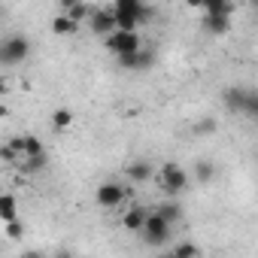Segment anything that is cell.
Segmentation results:
<instances>
[{"instance_id":"6da1fadb","label":"cell","mask_w":258,"mask_h":258,"mask_svg":"<svg viewBox=\"0 0 258 258\" xmlns=\"http://www.w3.org/2000/svg\"><path fill=\"white\" fill-rule=\"evenodd\" d=\"M112 13H115L118 31H124V34H137L140 22L152 16V10L137 4V0H118V4H112Z\"/></svg>"},{"instance_id":"52a82bcc","label":"cell","mask_w":258,"mask_h":258,"mask_svg":"<svg viewBox=\"0 0 258 258\" xmlns=\"http://www.w3.org/2000/svg\"><path fill=\"white\" fill-rule=\"evenodd\" d=\"M91 31H94V34H100V37H109V34H115V31H118V22H115L112 7H100V10H94V13H91Z\"/></svg>"},{"instance_id":"9c48e42d","label":"cell","mask_w":258,"mask_h":258,"mask_svg":"<svg viewBox=\"0 0 258 258\" xmlns=\"http://www.w3.org/2000/svg\"><path fill=\"white\" fill-rule=\"evenodd\" d=\"M16 152H22V158H34V155H46V149H43V140L40 137H34V134H25V137H16L13 143H10Z\"/></svg>"},{"instance_id":"83f0119b","label":"cell","mask_w":258,"mask_h":258,"mask_svg":"<svg viewBox=\"0 0 258 258\" xmlns=\"http://www.w3.org/2000/svg\"><path fill=\"white\" fill-rule=\"evenodd\" d=\"M161 258H176V255H173V252H167V255H161Z\"/></svg>"},{"instance_id":"277c9868","label":"cell","mask_w":258,"mask_h":258,"mask_svg":"<svg viewBox=\"0 0 258 258\" xmlns=\"http://www.w3.org/2000/svg\"><path fill=\"white\" fill-rule=\"evenodd\" d=\"M106 49H109L115 58H121V55H134V52H140V49H143V40H140V34H124V31H115V34H109V37H106Z\"/></svg>"},{"instance_id":"7402d4cb","label":"cell","mask_w":258,"mask_h":258,"mask_svg":"<svg viewBox=\"0 0 258 258\" xmlns=\"http://www.w3.org/2000/svg\"><path fill=\"white\" fill-rule=\"evenodd\" d=\"M243 115L258 121V91H249V97H246V106H243Z\"/></svg>"},{"instance_id":"5b68a950","label":"cell","mask_w":258,"mask_h":258,"mask_svg":"<svg viewBox=\"0 0 258 258\" xmlns=\"http://www.w3.org/2000/svg\"><path fill=\"white\" fill-rule=\"evenodd\" d=\"M161 185H164L167 195H179V191L188 188V173L179 164L167 161V164H161Z\"/></svg>"},{"instance_id":"8992f818","label":"cell","mask_w":258,"mask_h":258,"mask_svg":"<svg viewBox=\"0 0 258 258\" xmlns=\"http://www.w3.org/2000/svg\"><path fill=\"white\" fill-rule=\"evenodd\" d=\"M124 198H127V188H124L121 182H103V185H97V191H94V201H97V207H103V210L121 207Z\"/></svg>"},{"instance_id":"cb8c5ba5","label":"cell","mask_w":258,"mask_h":258,"mask_svg":"<svg viewBox=\"0 0 258 258\" xmlns=\"http://www.w3.org/2000/svg\"><path fill=\"white\" fill-rule=\"evenodd\" d=\"M158 213H161V216H164V219H167L170 225H173V222L179 219V207H173V204H164V207H158Z\"/></svg>"},{"instance_id":"4316f807","label":"cell","mask_w":258,"mask_h":258,"mask_svg":"<svg viewBox=\"0 0 258 258\" xmlns=\"http://www.w3.org/2000/svg\"><path fill=\"white\" fill-rule=\"evenodd\" d=\"M52 258H73V252H70V249H58Z\"/></svg>"},{"instance_id":"2e32d148","label":"cell","mask_w":258,"mask_h":258,"mask_svg":"<svg viewBox=\"0 0 258 258\" xmlns=\"http://www.w3.org/2000/svg\"><path fill=\"white\" fill-rule=\"evenodd\" d=\"M76 28H79V25H76L70 16H64V13L52 19V31H55L58 37H70V34H76Z\"/></svg>"},{"instance_id":"7a4b0ae2","label":"cell","mask_w":258,"mask_h":258,"mask_svg":"<svg viewBox=\"0 0 258 258\" xmlns=\"http://www.w3.org/2000/svg\"><path fill=\"white\" fill-rule=\"evenodd\" d=\"M28 52H31V40L25 34H13V37H7L4 43H0V61H4L7 67L22 64L28 58Z\"/></svg>"},{"instance_id":"ac0fdd59","label":"cell","mask_w":258,"mask_h":258,"mask_svg":"<svg viewBox=\"0 0 258 258\" xmlns=\"http://www.w3.org/2000/svg\"><path fill=\"white\" fill-rule=\"evenodd\" d=\"M204 28H207L210 34H225V31L231 28V22H228V16H207V19H204Z\"/></svg>"},{"instance_id":"8fae6325","label":"cell","mask_w":258,"mask_h":258,"mask_svg":"<svg viewBox=\"0 0 258 258\" xmlns=\"http://www.w3.org/2000/svg\"><path fill=\"white\" fill-rule=\"evenodd\" d=\"M146 219H149V213H146L143 207H131V210H127V213L121 216V225H124L127 231H143Z\"/></svg>"},{"instance_id":"603a6c76","label":"cell","mask_w":258,"mask_h":258,"mask_svg":"<svg viewBox=\"0 0 258 258\" xmlns=\"http://www.w3.org/2000/svg\"><path fill=\"white\" fill-rule=\"evenodd\" d=\"M7 237H10V240L25 237V222H22V219H19V222H10V225H7Z\"/></svg>"},{"instance_id":"ba28073f","label":"cell","mask_w":258,"mask_h":258,"mask_svg":"<svg viewBox=\"0 0 258 258\" xmlns=\"http://www.w3.org/2000/svg\"><path fill=\"white\" fill-rule=\"evenodd\" d=\"M115 61H118V67H124V70H146V67H152L155 55H152L149 46H143L140 52H134V55H121V58H115Z\"/></svg>"},{"instance_id":"4fadbf2b","label":"cell","mask_w":258,"mask_h":258,"mask_svg":"<svg viewBox=\"0 0 258 258\" xmlns=\"http://www.w3.org/2000/svg\"><path fill=\"white\" fill-rule=\"evenodd\" d=\"M124 173H127V179H134V182H143V179H149L152 173H155V167L149 164V161H131L124 167Z\"/></svg>"},{"instance_id":"e0dca14e","label":"cell","mask_w":258,"mask_h":258,"mask_svg":"<svg viewBox=\"0 0 258 258\" xmlns=\"http://www.w3.org/2000/svg\"><path fill=\"white\" fill-rule=\"evenodd\" d=\"M46 164H49V155H34V158H22V161H19V170H25V173H40V170H46Z\"/></svg>"},{"instance_id":"484cf974","label":"cell","mask_w":258,"mask_h":258,"mask_svg":"<svg viewBox=\"0 0 258 258\" xmlns=\"http://www.w3.org/2000/svg\"><path fill=\"white\" fill-rule=\"evenodd\" d=\"M22 258H46L40 249H28V252H22Z\"/></svg>"},{"instance_id":"d6986e66","label":"cell","mask_w":258,"mask_h":258,"mask_svg":"<svg viewBox=\"0 0 258 258\" xmlns=\"http://www.w3.org/2000/svg\"><path fill=\"white\" fill-rule=\"evenodd\" d=\"M201 10H204L207 16H231L237 7H234V4H225V0H213V4H204Z\"/></svg>"},{"instance_id":"d4e9b609","label":"cell","mask_w":258,"mask_h":258,"mask_svg":"<svg viewBox=\"0 0 258 258\" xmlns=\"http://www.w3.org/2000/svg\"><path fill=\"white\" fill-rule=\"evenodd\" d=\"M213 127H216V121H213V118H201V124L195 127V131H198V134H207V131H213Z\"/></svg>"},{"instance_id":"44dd1931","label":"cell","mask_w":258,"mask_h":258,"mask_svg":"<svg viewBox=\"0 0 258 258\" xmlns=\"http://www.w3.org/2000/svg\"><path fill=\"white\" fill-rule=\"evenodd\" d=\"M173 255H176V258H198L201 249H198L191 240H185V243H176V246H173Z\"/></svg>"},{"instance_id":"7c38bea8","label":"cell","mask_w":258,"mask_h":258,"mask_svg":"<svg viewBox=\"0 0 258 258\" xmlns=\"http://www.w3.org/2000/svg\"><path fill=\"white\" fill-rule=\"evenodd\" d=\"M49 121H52V127H55V131H70V127H73V121H76V115H73V109H67V106H58V109H52Z\"/></svg>"},{"instance_id":"ffe728a7","label":"cell","mask_w":258,"mask_h":258,"mask_svg":"<svg viewBox=\"0 0 258 258\" xmlns=\"http://www.w3.org/2000/svg\"><path fill=\"white\" fill-rule=\"evenodd\" d=\"M213 176H216L213 161H198V164H195V179H198V182H210Z\"/></svg>"},{"instance_id":"9a60e30c","label":"cell","mask_w":258,"mask_h":258,"mask_svg":"<svg viewBox=\"0 0 258 258\" xmlns=\"http://www.w3.org/2000/svg\"><path fill=\"white\" fill-rule=\"evenodd\" d=\"M0 219H4L7 225H10V222H19V207H16V198H13V195H4V198H0Z\"/></svg>"},{"instance_id":"30bf717a","label":"cell","mask_w":258,"mask_h":258,"mask_svg":"<svg viewBox=\"0 0 258 258\" xmlns=\"http://www.w3.org/2000/svg\"><path fill=\"white\" fill-rule=\"evenodd\" d=\"M246 97H249V88H240V85H231V88L222 91V103H225L231 112H243Z\"/></svg>"},{"instance_id":"5bb4252c","label":"cell","mask_w":258,"mask_h":258,"mask_svg":"<svg viewBox=\"0 0 258 258\" xmlns=\"http://www.w3.org/2000/svg\"><path fill=\"white\" fill-rule=\"evenodd\" d=\"M91 13H94V10H88L85 4H73V0H64V16H70L76 25L85 22V19H91Z\"/></svg>"},{"instance_id":"3957f363","label":"cell","mask_w":258,"mask_h":258,"mask_svg":"<svg viewBox=\"0 0 258 258\" xmlns=\"http://www.w3.org/2000/svg\"><path fill=\"white\" fill-rule=\"evenodd\" d=\"M143 237H146L149 246H161V243H167V240H170V222H167L158 210H152L149 219H146V225H143Z\"/></svg>"}]
</instances>
